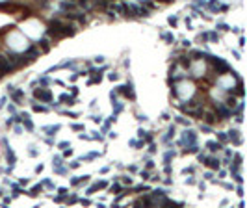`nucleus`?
<instances>
[{
  "label": "nucleus",
  "instance_id": "393cba45",
  "mask_svg": "<svg viewBox=\"0 0 247 208\" xmlns=\"http://www.w3.org/2000/svg\"><path fill=\"white\" fill-rule=\"evenodd\" d=\"M162 37L165 41H169V43H175V36H171V33H162Z\"/></svg>",
  "mask_w": 247,
  "mask_h": 208
},
{
  "label": "nucleus",
  "instance_id": "f3484780",
  "mask_svg": "<svg viewBox=\"0 0 247 208\" xmlns=\"http://www.w3.org/2000/svg\"><path fill=\"white\" fill-rule=\"evenodd\" d=\"M180 65L184 67V69L192 67V60H189V56H182V58H180Z\"/></svg>",
  "mask_w": 247,
  "mask_h": 208
},
{
  "label": "nucleus",
  "instance_id": "79ce46f5",
  "mask_svg": "<svg viewBox=\"0 0 247 208\" xmlns=\"http://www.w3.org/2000/svg\"><path fill=\"white\" fill-rule=\"evenodd\" d=\"M234 160H236L234 164H236V165H240V164H242V156H240V154H236V156H234Z\"/></svg>",
  "mask_w": 247,
  "mask_h": 208
},
{
  "label": "nucleus",
  "instance_id": "4c0bfd02",
  "mask_svg": "<svg viewBox=\"0 0 247 208\" xmlns=\"http://www.w3.org/2000/svg\"><path fill=\"white\" fill-rule=\"evenodd\" d=\"M141 177H143V180H149V178H151L149 171H141Z\"/></svg>",
  "mask_w": 247,
  "mask_h": 208
},
{
  "label": "nucleus",
  "instance_id": "6e6552de",
  "mask_svg": "<svg viewBox=\"0 0 247 208\" xmlns=\"http://www.w3.org/2000/svg\"><path fill=\"white\" fill-rule=\"evenodd\" d=\"M20 123L26 127L28 132H32V130H34V123H32V119H30V115H28V113H23V115H20Z\"/></svg>",
  "mask_w": 247,
  "mask_h": 208
},
{
  "label": "nucleus",
  "instance_id": "9b49d317",
  "mask_svg": "<svg viewBox=\"0 0 247 208\" xmlns=\"http://www.w3.org/2000/svg\"><path fill=\"white\" fill-rule=\"evenodd\" d=\"M60 100H61L63 104H67V106H73V104H76L74 97H73V95H69V93H63V95L60 97Z\"/></svg>",
  "mask_w": 247,
  "mask_h": 208
},
{
  "label": "nucleus",
  "instance_id": "dca6fc26",
  "mask_svg": "<svg viewBox=\"0 0 247 208\" xmlns=\"http://www.w3.org/2000/svg\"><path fill=\"white\" fill-rule=\"evenodd\" d=\"M37 47H41V50H43V52H47L48 48H50V43H48V39H47V37H43V39L39 41V45H37Z\"/></svg>",
  "mask_w": 247,
  "mask_h": 208
},
{
  "label": "nucleus",
  "instance_id": "7ed1b4c3",
  "mask_svg": "<svg viewBox=\"0 0 247 208\" xmlns=\"http://www.w3.org/2000/svg\"><path fill=\"white\" fill-rule=\"evenodd\" d=\"M34 97H35V100H39V102H50L52 100V93H50V89H47V87L35 89Z\"/></svg>",
  "mask_w": 247,
  "mask_h": 208
},
{
  "label": "nucleus",
  "instance_id": "f704fd0d",
  "mask_svg": "<svg viewBox=\"0 0 247 208\" xmlns=\"http://www.w3.org/2000/svg\"><path fill=\"white\" fill-rule=\"evenodd\" d=\"M176 123H180V124H189V121H186L184 117H176Z\"/></svg>",
  "mask_w": 247,
  "mask_h": 208
},
{
  "label": "nucleus",
  "instance_id": "5fc2aeb1",
  "mask_svg": "<svg viewBox=\"0 0 247 208\" xmlns=\"http://www.w3.org/2000/svg\"><path fill=\"white\" fill-rule=\"evenodd\" d=\"M0 197H2V188H0Z\"/></svg>",
  "mask_w": 247,
  "mask_h": 208
},
{
  "label": "nucleus",
  "instance_id": "f8f14e48",
  "mask_svg": "<svg viewBox=\"0 0 247 208\" xmlns=\"http://www.w3.org/2000/svg\"><path fill=\"white\" fill-rule=\"evenodd\" d=\"M204 165H208L210 169H219V160L217 158H206V160L203 162Z\"/></svg>",
  "mask_w": 247,
  "mask_h": 208
},
{
  "label": "nucleus",
  "instance_id": "4468645a",
  "mask_svg": "<svg viewBox=\"0 0 247 208\" xmlns=\"http://www.w3.org/2000/svg\"><path fill=\"white\" fill-rule=\"evenodd\" d=\"M206 147H208V151H212V152H216V151H219V149H223V145H221L219 141H208V143H206Z\"/></svg>",
  "mask_w": 247,
  "mask_h": 208
},
{
  "label": "nucleus",
  "instance_id": "39448f33",
  "mask_svg": "<svg viewBox=\"0 0 247 208\" xmlns=\"http://www.w3.org/2000/svg\"><path fill=\"white\" fill-rule=\"evenodd\" d=\"M216 112H217V115H219L221 119H229V117L232 115V112L227 108V104H217V110H216Z\"/></svg>",
  "mask_w": 247,
  "mask_h": 208
},
{
  "label": "nucleus",
  "instance_id": "a19ab883",
  "mask_svg": "<svg viewBox=\"0 0 247 208\" xmlns=\"http://www.w3.org/2000/svg\"><path fill=\"white\" fill-rule=\"evenodd\" d=\"M80 162H82V160H74L73 164H71V167H73V169H76V167H78V165H80Z\"/></svg>",
  "mask_w": 247,
  "mask_h": 208
},
{
  "label": "nucleus",
  "instance_id": "2eb2a0df",
  "mask_svg": "<svg viewBox=\"0 0 247 208\" xmlns=\"http://www.w3.org/2000/svg\"><path fill=\"white\" fill-rule=\"evenodd\" d=\"M41 191H43V186H41V184H37V186H34L32 190H28V195H30V197H37Z\"/></svg>",
  "mask_w": 247,
  "mask_h": 208
},
{
  "label": "nucleus",
  "instance_id": "09e8293b",
  "mask_svg": "<svg viewBox=\"0 0 247 208\" xmlns=\"http://www.w3.org/2000/svg\"><path fill=\"white\" fill-rule=\"evenodd\" d=\"M234 104H236L234 99H229V100H227V106H234Z\"/></svg>",
  "mask_w": 247,
  "mask_h": 208
},
{
  "label": "nucleus",
  "instance_id": "9d476101",
  "mask_svg": "<svg viewBox=\"0 0 247 208\" xmlns=\"http://www.w3.org/2000/svg\"><path fill=\"white\" fill-rule=\"evenodd\" d=\"M227 136H229V140L234 143V145H240V143H242V137H240V132H238V130H229Z\"/></svg>",
  "mask_w": 247,
  "mask_h": 208
},
{
  "label": "nucleus",
  "instance_id": "49530a36",
  "mask_svg": "<svg viewBox=\"0 0 247 208\" xmlns=\"http://www.w3.org/2000/svg\"><path fill=\"white\" fill-rule=\"evenodd\" d=\"M74 130H84V124H73Z\"/></svg>",
  "mask_w": 247,
  "mask_h": 208
},
{
  "label": "nucleus",
  "instance_id": "ddd939ff",
  "mask_svg": "<svg viewBox=\"0 0 247 208\" xmlns=\"http://www.w3.org/2000/svg\"><path fill=\"white\" fill-rule=\"evenodd\" d=\"M61 127H60V124H50V127H43V130H45V132L48 134V136H54L56 132H58V130H60Z\"/></svg>",
  "mask_w": 247,
  "mask_h": 208
},
{
  "label": "nucleus",
  "instance_id": "412c9836",
  "mask_svg": "<svg viewBox=\"0 0 247 208\" xmlns=\"http://www.w3.org/2000/svg\"><path fill=\"white\" fill-rule=\"evenodd\" d=\"M171 158H175V151H167L165 154H164V160H165V164H169V162H171Z\"/></svg>",
  "mask_w": 247,
  "mask_h": 208
},
{
  "label": "nucleus",
  "instance_id": "f257e3e1",
  "mask_svg": "<svg viewBox=\"0 0 247 208\" xmlns=\"http://www.w3.org/2000/svg\"><path fill=\"white\" fill-rule=\"evenodd\" d=\"M74 32H76L74 24H67V23H63V20H60V19H52L50 20V26H48V30H47V33L50 37H54V39L67 37V36H74Z\"/></svg>",
  "mask_w": 247,
  "mask_h": 208
},
{
  "label": "nucleus",
  "instance_id": "1a4fd4ad",
  "mask_svg": "<svg viewBox=\"0 0 247 208\" xmlns=\"http://www.w3.org/2000/svg\"><path fill=\"white\" fill-rule=\"evenodd\" d=\"M184 141H186L188 145L197 143V134L193 132V130H186V132H184Z\"/></svg>",
  "mask_w": 247,
  "mask_h": 208
},
{
  "label": "nucleus",
  "instance_id": "a211bd4d",
  "mask_svg": "<svg viewBox=\"0 0 247 208\" xmlns=\"http://www.w3.org/2000/svg\"><path fill=\"white\" fill-rule=\"evenodd\" d=\"M175 136V124H171V127H169V130H167V134L164 136V141H169L171 140V137Z\"/></svg>",
  "mask_w": 247,
  "mask_h": 208
},
{
  "label": "nucleus",
  "instance_id": "aec40b11",
  "mask_svg": "<svg viewBox=\"0 0 247 208\" xmlns=\"http://www.w3.org/2000/svg\"><path fill=\"white\" fill-rule=\"evenodd\" d=\"M217 141H219V143H227L229 141V136L225 134V132H217Z\"/></svg>",
  "mask_w": 247,
  "mask_h": 208
},
{
  "label": "nucleus",
  "instance_id": "20e7f679",
  "mask_svg": "<svg viewBox=\"0 0 247 208\" xmlns=\"http://www.w3.org/2000/svg\"><path fill=\"white\" fill-rule=\"evenodd\" d=\"M117 91L123 93L125 97H128V99H136V93H134V89H132V84H128V86H119Z\"/></svg>",
  "mask_w": 247,
  "mask_h": 208
},
{
  "label": "nucleus",
  "instance_id": "423d86ee",
  "mask_svg": "<svg viewBox=\"0 0 247 208\" xmlns=\"http://www.w3.org/2000/svg\"><path fill=\"white\" fill-rule=\"evenodd\" d=\"M9 95H11V99H13L15 104H23V100H24V91L23 89H13Z\"/></svg>",
  "mask_w": 247,
  "mask_h": 208
},
{
  "label": "nucleus",
  "instance_id": "c756f323",
  "mask_svg": "<svg viewBox=\"0 0 247 208\" xmlns=\"http://www.w3.org/2000/svg\"><path fill=\"white\" fill-rule=\"evenodd\" d=\"M54 165H56V167H58V165H61V156H54Z\"/></svg>",
  "mask_w": 247,
  "mask_h": 208
},
{
  "label": "nucleus",
  "instance_id": "3c124183",
  "mask_svg": "<svg viewBox=\"0 0 247 208\" xmlns=\"http://www.w3.org/2000/svg\"><path fill=\"white\" fill-rule=\"evenodd\" d=\"M41 171H43V165H41V164H39V165H37V167H35V173H41Z\"/></svg>",
  "mask_w": 247,
  "mask_h": 208
},
{
  "label": "nucleus",
  "instance_id": "b1692460",
  "mask_svg": "<svg viewBox=\"0 0 247 208\" xmlns=\"http://www.w3.org/2000/svg\"><path fill=\"white\" fill-rule=\"evenodd\" d=\"M121 190H123V188H121V184H114V186L110 188V191H111V193H117V195L121 193Z\"/></svg>",
  "mask_w": 247,
  "mask_h": 208
},
{
  "label": "nucleus",
  "instance_id": "a18cd8bd",
  "mask_svg": "<svg viewBox=\"0 0 247 208\" xmlns=\"http://www.w3.org/2000/svg\"><path fill=\"white\" fill-rule=\"evenodd\" d=\"M145 6H147V8H154V2H151V0H145Z\"/></svg>",
  "mask_w": 247,
  "mask_h": 208
},
{
  "label": "nucleus",
  "instance_id": "f03ea898",
  "mask_svg": "<svg viewBox=\"0 0 247 208\" xmlns=\"http://www.w3.org/2000/svg\"><path fill=\"white\" fill-rule=\"evenodd\" d=\"M208 60L212 61V65H214V69L217 71V74L219 76H223V74H227V73H230V67H229V63L225 60H221V58H216V56H208Z\"/></svg>",
  "mask_w": 247,
  "mask_h": 208
},
{
  "label": "nucleus",
  "instance_id": "c9c22d12",
  "mask_svg": "<svg viewBox=\"0 0 247 208\" xmlns=\"http://www.w3.org/2000/svg\"><path fill=\"white\" fill-rule=\"evenodd\" d=\"M217 28H219V30H225V32H227V30H230V26H227V24H217Z\"/></svg>",
  "mask_w": 247,
  "mask_h": 208
},
{
  "label": "nucleus",
  "instance_id": "0eeeda50",
  "mask_svg": "<svg viewBox=\"0 0 247 208\" xmlns=\"http://www.w3.org/2000/svg\"><path fill=\"white\" fill-rule=\"evenodd\" d=\"M39 56V47H30L28 50L24 52V58H28V61H32Z\"/></svg>",
  "mask_w": 247,
  "mask_h": 208
},
{
  "label": "nucleus",
  "instance_id": "e433bc0d",
  "mask_svg": "<svg viewBox=\"0 0 247 208\" xmlns=\"http://www.w3.org/2000/svg\"><path fill=\"white\" fill-rule=\"evenodd\" d=\"M37 4L41 6V8H47V6H48V0H37Z\"/></svg>",
  "mask_w": 247,
  "mask_h": 208
},
{
  "label": "nucleus",
  "instance_id": "72a5a7b5",
  "mask_svg": "<svg viewBox=\"0 0 247 208\" xmlns=\"http://www.w3.org/2000/svg\"><path fill=\"white\" fill-rule=\"evenodd\" d=\"M176 23H179V19H176V17H169V24H171V26H176Z\"/></svg>",
  "mask_w": 247,
  "mask_h": 208
},
{
  "label": "nucleus",
  "instance_id": "37998d69",
  "mask_svg": "<svg viewBox=\"0 0 247 208\" xmlns=\"http://www.w3.org/2000/svg\"><path fill=\"white\" fill-rule=\"evenodd\" d=\"M108 78H110V80H117V73H110Z\"/></svg>",
  "mask_w": 247,
  "mask_h": 208
},
{
  "label": "nucleus",
  "instance_id": "2f4dec72",
  "mask_svg": "<svg viewBox=\"0 0 247 208\" xmlns=\"http://www.w3.org/2000/svg\"><path fill=\"white\" fill-rule=\"evenodd\" d=\"M97 190H98V184H93V186H91V188L87 190V193H89V195H91V193H95Z\"/></svg>",
  "mask_w": 247,
  "mask_h": 208
},
{
  "label": "nucleus",
  "instance_id": "de8ad7c7",
  "mask_svg": "<svg viewBox=\"0 0 247 208\" xmlns=\"http://www.w3.org/2000/svg\"><path fill=\"white\" fill-rule=\"evenodd\" d=\"M123 182H125V184H130L132 178H130V177H123Z\"/></svg>",
  "mask_w": 247,
  "mask_h": 208
},
{
  "label": "nucleus",
  "instance_id": "864d4df0",
  "mask_svg": "<svg viewBox=\"0 0 247 208\" xmlns=\"http://www.w3.org/2000/svg\"><path fill=\"white\" fill-rule=\"evenodd\" d=\"M162 2H173V0H162Z\"/></svg>",
  "mask_w": 247,
  "mask_h": 208
},
{
  "label": "nucleus",
  "instance_id": "4be33fe9",
  "mask_svg": "<svg viewBox=\"0 0 247 208\" xmlns=\"http://www.w3.org/2000/svg\"><path fill=\"white\" fill-rule=\"evenodd\" d=\"M108 2H110V0H97V6L101 9H108Z\"/></svg>",
  "mask_w": 247,
  "mask_h": 208
},
{
  "label": "nucleus",
  "instance_id": "5701e85b",
  "mask_svg": "<svg viewBox=\"0 0 247 208\" xmlns=\"http://www.w3.org/2000/svg\"><path fill=\"white\" fill-rule=\"evenodd\" d=\"M74 8V4H71V2H61V9L63 11H69V9H73Z\"/></svg>",
  "mask_w": 247,
  "mask_h": 208
},
{
  "label": "nucleus",
  "instance_id": "8fccbe9b",
  "mask_svg": "<svg viewBox=\"0 0 247 208\" xmlns=\"http://www.w3.org/2000/svg\"><path fill=\"white\" fill-rule=\"evenodd\" d=\"M93 121H95V123H101V121H102V117H101V115H95V117H93Z\"/></svg>",
  "mask_w": 247,
  "mask_h": 208
},
{
  "label": "nucleus",
  "instance_id": "6ab92c4d",
  "mask_svg": "<svg viewBox=\"0 0 247 208\" xmlns=\"http://www.w3.org/2000/svg\"><path fill=\"white\" fill-rule=\"evenodd\" d=\"M139 137H143L145 141H152V134H149L147 130H139Z\"/></svg>",
  "mask_w": 247,
  "mask_h": 208
},
{
  "label": "nucleus",
  "instance_id": "603ef678",
  "mask_svg": "<svg viewBox=\"0 0 247 208\" xmlns=\"http://www.w3.org/2000/svg\"><path fill=\"white\" fill-rule=\"evenodd\" d=\"M193 2H195V4H203V6L206 4V2H204V0H193Z\"/></svg>",
  "mask_w": 247,
  "mask_h": 208
},
{
  "label": "nucleus",
  "instance_id": "a878e982",
  "mask_svg": "<svg viewBox=\"0 0 247 208\" xmlns=\"http://www.w3.org/2000/svg\"><path fill=\"white\" fill-rule=\"evenodd\" d=\"M34 112H47V106H41V104H34Z\"/></svg>",
  "mask_w": 247,
  "mask_h": 208
},
{
  "label": "nucleus",
  "instance_id": "bb28decb",
  "mask_svg": "<svg viewBox=\"0 0 247 208\" xmlns=\"http://www.w3.org/2000/svg\"><path fill=\"white\" fill-rule=\"evenodd\" d=\"M201 130H203L204 134H210L212 132V127H210V124H201Z\"/></svg>",
  "mask_w": 247,
  "mask_h": 208
},
{
  "label": "nucleus",
  "instance_id": "ea45409f",
  "mask_svg": "<svg viewBox=\"0 0 247 208\" xmlns=\"http://www.w3.org/2000/svg\"><path fill=\"white\" fill-rule=\"evenodd\" d=\"M76 201H78V197H76V195H71V197L67 199V203H76Z\"/></svg>",
  "mask_w": 247,
  "mask_h": 208
},
{
  "label": "nucleus",
  "instance_id": "cd10ccee",
  "mask_svg": "<svg viewBox=\"0 0 247 208\" xmlns=\"http://www.w3.org/2000/svg\"><path fill=\"white\" fill-rule=\"evenodd\" d=\"M208 39H210V41H214V43H216V41L219 39V36H217L216 32H210V33H208Z\"/></svg>",
  "mask_w": 247,
  "mask_h": 208
},
{
  "label": "nucleus",
  "instance_id": "473e14b6",
  "mask_svg": "<svg viewBox=\"0 0 247 208\" xmlns=\"http://www.w3.org/2000/svg\"><path fill=\"white\" fill-rule=\"evenodd\" d=\"M98 156V152H89V154L86 156V160H93V158H97Z\"/></svg>",
  "mask_w": 247,
  "mask_h": 208
},
{
  "label": "nucleus",
  "instance_id": "7c9ffc66",
  "mask_svg": "<svg viewBox=\"0 0 247 208\" xmlns=\"http://www.w3.org/2000/svg\"><path fill=\"white\" fill-rule=\"evenodd\" d=\"M206 121H208V124H212L216 119H214V113H206Z\"/></svg>",
  "mask_w": 247,
  "mask_h": 208
},
{
  "label": "nucleus",
  "instance_id": "c85d7f7f",
  "mask_svg": "<svg viewBox=\"0 0 247 208\" xmlns=\"http://www.w3.org/2000/svg\"><path fill=\"white\" fill-rule=\"evenodd\" d=\"M58 147H60V149H63V151H65L67 147H71V143H69V141H61V143L58 145Z\"/></svg>",
  "mask_w": 247,
  "mask_h": 208
},
{
  "label": "nucleus",
  "instance_id": "58836bf2",
  "mask_svg": "<svg viewBox=\"0 0 247 208\" xmlns=\"http://www.w3.org/2000/svg\"><path fill=\"white\" fill-rule=\"evenodd\" d=\"M71 93H73V97H76V95H78V87L73 86V87H71Z\"/></svg>",
  "mask_w": 247,
  "mask_h": 208
},
{
  "label": "nucleus",
  "instance_id": "c03bdc74",
  "mask_svg": "<svg viewBox=\"0 0 247 208\" xmlns=\"http://www.w3.org/2000/svg\"><path fill=\"white\" fill-rule=\"evenodd\" d=\"M58 193H60V195H67V188H60Z\"/></svg>",
  "mask_w": 247,
  "mask_h": 208
}]
</instances>
